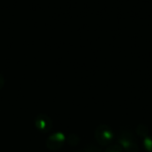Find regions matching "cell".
Returning <instances> with one entry per match:
<instances>
[{"label": "cell", "instance_id": "cell-1", "mask_svg": "<svg viewBox=\"0 0 152 152\" xmlns=\"http://www.w3.org/2000/svg\"><path fill=\"white\" fill-rule=\"evenodd\" d=\"M118 143L126 152H138L139 148L133 134L128 131H121L118 134Z\"/></svg>", "mask_w": 152, "mask_h": 152}, {"label": "cell", "instance_id": "cell-2", "mask_svg": "<svg viewBox=\"0 0 152 152\" xmlns=\"http://www.w3.org/2000/svg\"><path fill=\"white\" fill-rule=\"evenodd\" d=\"M94 137L99 144L110 145L114 139V133L110 126L107 125H101L95 129Z\"/></svg>", "mask_w": 152, "mask_h": 152}, {"label": "cell", "instance_id": "cell-3", "mask_svg": "<svg viewBox=\"0 0 152 152\" xmlns=\"http://www.w3.org/2000/svg\"><path fill=\"white\" fill-rule=\"evenodd\" d=\"M66 142V136L61 132H57L51 134L46 140V147L51 151L61 150Z\"/></svg>", "mask_w": 152, "mask_h": 152}, {"label": "cell", "instance_id": "cell-4", "mask_svg": "<svg viewBox=\"0 0 152 152\" xmlns=\"http://www.w3.org/2000/svg\"><path fill=\"white\" fill-rule=\"evenodd\" d=\"M35 126L38 132L46 133L52 130L53 121H52L51 117H49L47 115L40 114L38 116H37L35 118Z\"/></svg>", "mask_w": 152, "mask_h": 152}, {"label": "cell", "instance_id": "cell-5", "mask_svg": "<svg viewBox=\"0 0 152 152\" xmlns=\"http://www.w3.org/2000/svg\"><path fill=\"white\" fill-rule=\"evenodd\" d=\"M143 146L148 152H152V136H147L143 140Z\"/></svg>", "mask_w": 152, "mask_h": 152}, {"label": "cell", "instance_id": "cell-6", "mask_svg": "<svg viewBox=\"0 0 152 152\" xmlns=\"http://www.w3.org/2000/svg\"><path fill=\"white\" fill-rule=\"evenodd\" d=\"M66 142L69 144V145H77L78 142H79V137L77 135H75V134H70L67 139H66Z\"/></svg>", "mask_w": 152, "mask_h": 152}, {"label": "cell", "instance_id": "cell-7", "mask_svg": "<svg viewBox=\"0 0 152 152\" xmlns=\"http://www.w3.org/2000/svg\"><path fill=\"white\" fill-rule=\"evenodd\" d=\"M123 149L121 148V146L119 144H112L110 147L107 148V150L105 152H122Z\"/></svg>", "mask_w": 152, "mask_h": 152}, {"label": "cell", "instance_id": "cell-8", "mask_svg": "<svg viewBox=\"0 0 152 152\" xmlns=\"http://www.w3.org/2000/svg\"><path fill=\"white\" fill-rule=\"evenodd\" d=\"M84 152H102V150L100 148H98L97 146L95 145H93V144H89L86 147L85 149V151Z\"/></svg>", "mask_w": 152, "mask_h": 152}, {"label": "cell", "instance_id": "cell-9", "mask_svg": "<svg viewBox=\"0 0 152 152\" xmlns=\"http://www.w3.org/2000/svg\"><path fill=\"white\" fill-rule=\"evenodd\" d=\"M4 76L0 73V90L4 87Z\"/></svg>", "mask_w": 152, "mask_h": 152}, {"label": "cell", "instance_id": "cell-10", "mask_svg": "<svg viewBox=\"0 0 152 152\" xmlns=\"http://www.w3.org/2000/svg\"><path fill=\"white\" fill-rule=\"evenodd\" d=\"M75 152H84V151H75Z\"/></svg>", "mask_w": 152, "mask_h": 152}]
</instances>
